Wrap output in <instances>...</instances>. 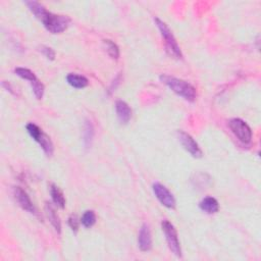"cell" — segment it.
Returning a JSON list of instances; mask_svg holds the SVG:
<instances>
[{
  "label": "cell",
  "instance_id": "12",
  "mask_svg": "<svg viewBox=\"0 0 261 261\" xmlns=\"http://www.w3.org/2000/svg\"><path fill=\"white\" fill-rule=\"evenodd\" d=\"M115 111L119 121L122 124H128L132 118V109L129 104L123 100L115 102Z\"/></svg>",
  "mask_w": 261,
  "mask_h": 261
},
{
  "label": "cell",
  "instance_id": "10",
  "mask_svg": "<svg viewBox=\"0 0 261 261\" xmlns=\"http://www.w3.org/2000/svg\"><path fill=\"white\" fill-rule=\"evenodd\" d=\"M14 196L19 203V205L26 211L32 213V214H37V210L28 195V193L21 187H15L14 188Z\"/></svg>",
  "mask_w": 261,
  "mask_h": 261
},
{
  "label": "cell",
  "instance_id": "6",
  "mask_svg": "<svg viewBox=\"0 0 261 261\" xmlns=\"http://www.w3.org/2000/svg\"><path fill=\"white\" fill-rule=\"evenodd\" d=\"M15 73H16L17 76L21 77L22 79L29 81V83H30V85L33 89L34 95L37 99L40 100V99L43 98L44 91H45L44 85L42 84V82L36 77V75L32 71H30L29 69H25V68H17L15 70Z\"/></svg>",
  "mask_w": 261,
  "mask_h": 261
},
{
  "label": "cell",
  "instance_id": "14",
  "mask_svg": "<svg viewBox=\"0 0 261 261\" xmlns=\"http://www.w3.org/2000/svg\"><path fill=\"white\" fill-rule=\"evenodd\" d=\"M199 207L202 211H204L208 214H214L218 211L219 204H218V201L215 198L205 197L200 201Z\"/></svg>",
  "mask_w": 261,
  "mask_h": 261
},
{
  "label": "cell",
  "instance_id": "19",
  "mask_svg": "<svg viewBox=\"0 0 261 261\" xmlns=\"http://www.w3.org/2000/svg\"><path fill=\"white\" fill-rule=\"evenodd\" d=\"M81 222L85 227H92L96 222V214L93 210H87L84 212Z\"/></svg>",
  "mask_w": 261,
  "mask_h": 261
},
{
  "label": "cell",
  "instance_id": "1",
  "mask_svg": "<svg viewBox=\"0 0 261 261\" xmlns=\"http://www.w3.org/2000/svg\"><path fill=\"white\" fill-rule=\"evenodd\" d=\"M31 13L44 25L46 30L51 34H61L65 32L70 24L71 19L68 16L55 15L46 10V8L37 2H27Z\"/></svg>",
  "mask_w": 261,
  "mask_h": 261
},
{
  "label": "cell",
  "instance_id": "13",
  "mask_svg": "<svg viewBox=\"0 0 261 261\" xmlns=\"http://www.w3.org/2000/svg\"><path fill=\"white\" fill-rule=\"evenodd\" d=\"M45 211H46V214H47V217L51 223V225L54 227V229L57 231V234H61L62 231V221H61V218L56 212V210L54 209V207L46 202L45 203Z\"/></svg>",
  "mask_w": 261,
  "mask_h": 261
},
{
  "label": "cell",
  "instance_id": "2",
  "mask_svg": "<svg viewBox=\"0 0 261 261\" xmlns=\"http://www.w3.org/2000/svg\"><path fill=\"white\" fill-rule=\"evenodd\" d=\"M159 80L164 85H166L172 92H175L177 95L181 96L185 100L189 102H193L196 100L197 90L189 82L169 75H161L159 77Z\"/></svg>",
  "mask_w": 261,
  "mask_h": 261
},
{
  "label": "cell",
  "instance_id": "4",
  "mask_svg": "<svg viewBox=\"0 0 261 261\" xmlns=\"http://www.w3.org/2000/svg\"><path fill=\"white\" fill-rule=\"evenodd\" d=\"M27 131L29 135L41 146L47 156H51L54 152V145L48 135H46L42 129L37 125L30 123L27 125Z\"/></svg>",
  "mask_w": 261,
  "mask_h": 261
},
{
  "label": "cell",
  "instance_id": "20",
  "mask_svg": "<svg viewBox=\"0 0 261 261\" xmlns=\"http://www.w3.org/2000/svg\"><path fill=\"white\" fill-rule=\"evenodd\" d=\"M71 229L74 231V233H77L78 229H79V226H80V219L78 218V216L76 214H72L70 217H69V221H68Z\"/></svg>",
  "mask_w": 261,
  "mask_h": 261
},
{
  "label": "cell",
  "instance_id": "9",
  "mask_svg": "<svg viewBox=\"0 0 261 261\" xmlns=\"http://www.w3.org/2000/svg\"><path fill=\"white\" fill-rule=\"evenodd\" d=\"M152 188L154 195L163 206L169 209H173L176 207V199L171 192L165 186L160 183H155Z\"/></svg>",
  "mask_w": 261,
  "mask_h": 261
},
{
  "label": "cell",
  "instance_id": "15",
  "mask_svg": "<svg viewBox=\"0 0 261 261\" xmlns=\"http://www.w3.org/2000/svg\"><path fill=\"white\" fill-rule=\"evenodd\" d=\"M67 81L72 87L76 89H83L89 85V81L86 77L77 74H70L67 77Z\"/></svg>",
  "mask_w": 261,
  "mask_h": 261
},
{
  "label": "cell",
  "instance_id": "7",
  "mask_svg": "<svg viewBox=\"0 0 261 261\" xmlns=\"http://www.w3.org/2000/svg\"><path fill=\"white\" fill-rule=\"evenodd\" d=\"M228 127L233 134L243 144H249L252 141V130L251 128L242 121L241 119H233L228 122Z\"/></svg>",
  "mask_w": 261,
  "mask_h": 261
},
{
  "label": "cell",
  "instance_id": "8",
  "mask_svg": "<svg viewBox=\"0 0 261 261\" xmlns=\"http://www.w3.org/2000/svg\"><path fill=\"white\" fill-rule=\"evenodd\" d=\"M177 135H178V139H179L181 145L184 147L185 150H187L195 158L202 157L203 152H202L201 148L199 147L198 143L193 139V137L191 135L187 134L184 131H178Z\"/></svg>",
  "mask_w": 261,
  "mask_h": 261
},
{
  "label": "cell",
  "instance_id": "18",
  "mask_svg": "<svg viewBox=\"0 0 261 261\" xmlns=\"http://www.w3.org/2000/svg\"><path fill=\"white\" fill-rule=\"evenodd\" d=\"M103 45L105 47L106 52L108 53V55L112 60H119V57H120V48L113 41H111L109 39L103 40Z\"/></svg>",
  "mask_w": 261,
  "mask_h": 261
},
{
  "label": "cell",
  "instance_id": "17",
  "mask_svg": "<svg viewBox=\"0 0 261 261\" xmlns=\"http://www.w3.org/2000/svg\"><path fill=\"white\" fill-rule=\"evenodd\" d=\"M83 136H84V144L87 148H89L92 144L93 137H94V127L89 120L85 121Z\"/></svg>",
  "mask_w": 261,
  "mask_h": 261
},
{
  "label": "cell",
  "instance_id": "21",
  "mask_svg": "<svg viewBox=\"0 0 261 261\" xmlns=\"http://www.w3.org/2000/svg\"><path fill=\"white\" fill-rule=\"evenodd\" d=\"M40 51L45 55L46 59L50 60V61H54L55 60V51L47 46H41L40 47Z\"/></svg>",
  "mask_w": 261,
  "mask_h": 261
},
{
  "label": "cell",
  "instance_id": "3",
  "mask_svg": "<svg viewBox=\"0 0 261 261\" xmlns=\"http://www.w3.org/2000/svg\"><path fill=\"white\" fill-rule=\"evenodd\" d=\"M154 22L161 34L162 39L164 40V44H165L167 53L176 60H182L183 59L182 50H181L172 32L170 31V29L167 27V25L164 22H162L158 18H155Z\"/></svg>",
  "mask_w": 261,
  "mask_h": 261
},
{
  "label": "cell",
  "instance_id": "5",
  "mask_svg": "<svg viewBox=\"0 0 261 261\" xmlns=\"http://www.w3.org/2000/svg\"><path fill=\"white\" fill-rule=\"evenodd\" d=\"M161 228L165 236V239H166V242H167V245H168L170 251L177 257H182V248H181V244L179 241L178 231H177L176 227L173 226V224L165 219V220H162V222H161Z\"/></svg>",
  "mask_w": 261,
  "mask_h": 261
},
{
  "label": "cell",
  "instance_id": "16",
  "mask_svg": "<svg viewBox=\"0 0 261 261\" xmlns=\"http://www.w3.org/2000/svg\"><path fill=\"white\" fill-rule=\"evenodd\" d=\"M50 195H51V198H52L53 202L55 203V205H57L60 208L64 209L66 206V198L64 196L63 191L55 184L50 185Z\"/></svg>",
  "mask_w": 261,
  "mask_h": 261
},
{
  "label": "cell",
  "instance_id": "11",
  "mask_svg": "<svg viewBox=\"0 0 261 261\" xmlns=\"http://www.w3.org/2000/svg\"><path fill=\"white\" fill-rule=\"evenodd\" d=\"M138 244L139 248L143 252L150 251L152 248V235L150 226L147 223H144L139 231L138 236Z\"/></svg>",
  "mask_w": 261,
  "mask_h": 261
}]
</instances>
